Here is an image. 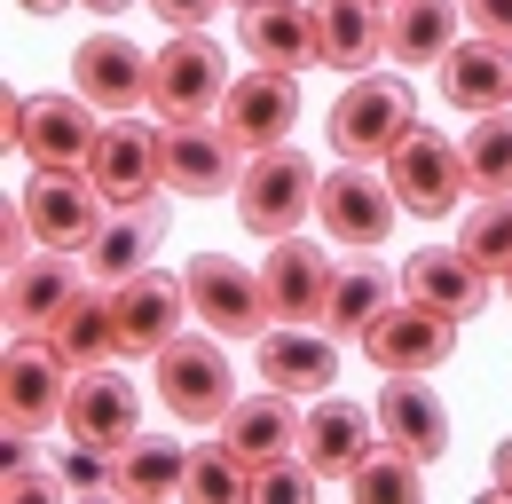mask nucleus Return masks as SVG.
Returning a JSON list of instances; mask_svg holds the SVG:
<instances>
[{
  "instance_id": "8",
  "label": "nucleus",
  "mask_w": 512,
  "mask_h": 504,
  "mask_svg": "<svg viewBox=\"0 0 512 504\" xmlns=\"http://www.w3.org/2000/svg\"><path fill=\"white\" fill-rule=\"evenodd\" d=\"M95 103L71 87V95H8V142L32 158V166H87L95 158Z\"/></svg>"
},
{
  "instance_id": "15",
  "label": "nucleus",
  "mask_w": 512,
  "mask_h": 504,
  "mask_svg": "<svg viewBox=\"0 0 512 504\" xmlns=\"http://www.w3.org/2000/svg\"><path fill=\"white\" fill-rule=\"evenodd\" d=\"M158 134H166V126H142L134 111H119V119L95 134V158H87V174H95V189H103L111 205H142V197H158V189H166Z\"/></svg>"
},
{
  "instance_id": "30",
  "label": "nucleus",
  "mask_w": 512,
  "mask_h": 504,
  "mask_svg": "<svg viewBox=\"0 0 512 504\" xmlns=\"http://www.w3.org/2000/svg\"><path fill=\"white\" fill-rule=\"evenodd\" d=\"M457 16L465 0H386V56L394 63H442L457 48Z\"/></svg>"
},
{
  "instance_id": "7",
  "label": "nucleus",
  "mask_w": 512,
  "mask_h": 504,
  "mask_svg": "<svg viewBox=\"0 0 512 504\" xmlns=\"http://www.w3.org/2000/svg\"><path fill=\"white\" fill-rule=\"evenodd\" d=\"M394 213H402V197H394V182H379L371 166H355V158H339L331 174H323L316 189V221L331 245L347 252H379L386 237H394Z\"/></svg>"
},
{
  "instance_id": "22",
  "label": "nucleus",
  "mask_w": 512,
  "mask_h": 504,
  "mask_svg": "<svg viewBox=\"0 0 512 504\" xmlns=\"http://www.w3.org/2000/svg\"><path fill=\"white\" fill-rule=\"evenodd\" d=\"M402 292L465 323V315H481V300H489V268H481L465 245H426V252L402 260Z\"/></svg>"
},
{
  "instance_id": "24",
  "label": "nucleus",
  "mask_w": 512,
  "mask_h": 504,
  "mask_svg": "<svg viewBox=\"0 0 512 504\" xmlns=\"http://www.w3.org/2000/svg\"><path fill=\"white\" fill-rule=\"evenodd\" d=\"M260 378L284 386V394H331L339 339H331V331H308V323H276V331H260Z\"/></svg>"
},
{
  "instance_id": "16",
  "label": "nucleus",
  "mask_w": 512,
  "mask_h": 504,
  "mask_svg": "<svg viewBox=\"0 0 512 504\" xmlns=\"http://www.w3.org/2000/svg\"><path fill=\"white\" fill-rule=\"evenodd\" d=\"M64 434H71V441H95V449H127V441L142 434V394H134V378L111 371V363L71 371Z\"/></svg>"
},
{
  "instance_id": "11",
  "label": "nucleus",
  "mask_w": 512,
  "mask_h": 504,
  "mask_svg": "<svg viewBox=\"0 0 512 504\" xmlns=\"http://www.w3.org/2000/svg\"><path fill=\"white\" fill-rule=\"evenodd\" d=\"M355 347H363L386 378H394V371H442L449 355H457V315H442V308H426V300L402 292Z\"/></svg>"
},
{
  "instance_id": "5",
  "label": "nucleus",
  "mask_w": 512,
  "mask_h": 504,
  "mask_svg": "<svg viewBox=\"0 0 512 504\" xmlns=\"http://www.w3.org/2000/svg\"><path fill=\"white\" fill-rule=\"evenodd\" d=\"M64 402H71V363L48 347V331L8 339V363H0V426H8V441H32L40 426H56Z\"/></svg>"
},
{
  "instance_id": "26",
  "label": "nucleus",
  "mask_w": 512,
  "mask_h": 504,
  "mask_svg": "<svg viewBox=\"0 0 512 504\" xmlns=\"http://www.w3.org/2000/svg\"><path fill=\"white\" fill-rule=\"evenodd\" d=\"M237 40L253 63H276V71H308L316 63V8L308 0H260V8H237Z\"/></svg>"
},
{
  "instance_id": "41",
  "label": "nucleus",
  "mask_w": 512,
  "mask_h": 504,
  "mask_svg": "<svg viewBox=\"0 0 512 504\" xmlns=\"http://www.w3.org/2000/svg\"><path fill=\"white\" fill-rule=\"evenodd\" d=\"M489 473H497V497H512V441H497V457H489Z\"/></svg>"
},
{
  "instance_id": "23",
  "label": "nucleus",
  "mask_w": 512,
  "mask_h": 504,
  "mask_svg": "<svg viewBox=\"0 0 512 504\" xmlns=\"http://www.w3.org/2000/svg\"><path fill=\"white\" fill-rule=\"evenodd\" d=\"M308 8H316V63L355 79L386 56V0H308Z\"/></svg>"
},
{
  "instance_id": "10",
  "label": "nucleus",
  "mask_w": 512,
  "mask_h": 504,
  "mask_svg": "<svg viewBox=\"0 0 512 504\" xmlns=\"http://www.w3.org/2000/svg\"><path fill=\"white\" fill-rule=\"evenodd\" d=\"M111 308H119V347L127 355H166L190 323V276H166V268H134L111 284Z\"/></svg>"
},
{
  "instance_id": "34",
  "label": "nucleus",
  "mask_w": 512,
  "mask_h": 504,
  "mask_svg": "<svg viewBox=\"0 0 512 504\" xmlns=\"http://www.w3.org/2000/svg\"><path fill=\"white\" fill-rule=\"evenodd\" d=\"M465 166H473V189H481V197H505V189H512V103L473 119V134H465Z\"/></svg>"
},
{
  "instance_id": "19",
  "label": "nucleus",
  "mask_w": 512,
  "mask_h": 504,
  "mask_svg": "<svg viewBox=\"0 0 512 504\" xmlns=\"http://www.w3.org/2000/svg\"><path fill=\"white\" fill-rule=\"evenodd\" d=\"M434 87H442L449 111H505L512 103V48L505 40H489V32H473V40H457L442 63H434Z\"/></svg>"
},
{
  "instance_id": "21",
  "label": "nucleus",
  "mask_w": 512,
  "mask_h": 504,
  "mask_svg": "<svg viewBox=\"0 0 512 504\" xmlns=\"http://www.w3.org/2000/svg\"><path fill=\"white\" fill-rule=\"evenodd\" d=\"M371 426H379V410H363V402H347V394H316V410H308V426H300V457L316 465L323 481H347V473L379 449Z\"/></svg>"
},
{
  "instance_id": "33",
  "label": "nucleus",
  "mask_w": 512,
  "mask_h": 504,
  "mask_svg": "<svg viewBox=\"0 0 512 504\" xmlns=\"http://www.w3.org/2000/svg\"><path fill=\"white\" fill-rule=\"evenodd\" d=\"M347 489H355L363 504H418V497H426V465H418L410 449L379 441V449H371V457L347 473Z\"/></svg>"
},
{
  "instance_id": "38",
  "label": "nucleus",
  "mask_w": 512,
  "mask_h": 504,
  "mask_svg": "<svg viewBox=\"0 0 512 504\" xmlns=\"http://www.w3.org/2000/svg\"><path fill=\"white\" fill-rule=\"evenodd\" d=\"M213 8H229V0H150V16H166L174 32H205Z\"/></svg>"
},
{
  "instance_id": "45",
  "label": "nucleus",
  "mask_w": 512,
  "mask_h": 504,
  "mask_svg": "<svg viewBox=\"0 0 512 504\" xmlns=\"http://www.w3.org/2000/svg\"><path fill=\"white\" fill-rule=\"evenodd\" d=\"M505 292H512V268H505Z\"/></svg>"
},
{
  "instance_id": "37",
  "label": "nucleus",
  "mask_w": 512,
  "mask_h": 504,
  "mask_svg": "<svg viewBox=\"0 0 512 504\" xmlns=\"http://www.w3.org/2000/svg\"><path fill=\"white\" fill-rule=\"evenodd\" d=\"M316 465L292 449V457H268V465H253V497H276V504H300V497H316Z\"/></svg>"
},
{
  "instance_id": "18",
  "label": "nucleus",
  "mask_w": 512,
  "mask_h": 504,
  "mask_svg": "<svg viewBox=\"0 0 512 504\" xmlns=\"http://www.w3.org/2000/svg\"><path fill=\"white\" fill-rule=\"evenodd\" d=\"M260 292H268V315H276V323H316L323 292H331V252L308 245L300 229H292V237H268Z\"/></svg>"
},
{
  "instance_id": "40",
  "label": "nucleus",
  "mask_w": 512,
  "mask_h": 504,
  "mask_svg": "<svg viewBox=\"0 0 512 504\" xmlns=\"http://www.w3.org/2000/svg\"><path fill=\"white\" fill-rule=\"evenodd\" d=\"M465 24H473V32H489V40H505V48H512V0H465Z\"/></svg>"
},
{
  "instance_id": "9",
  "label": "nucleus",
  "mask_w": 512,
  "mask_h": 504,
  "mask_svg": "<svg viewBox=\"0 0 512 504\" xmlns=\"http://www.w3.org/2000/svg\"><path fill=\"white\" fill-rule=\"evenodd\" d=\"M24 221H32V237L56 252H87L95 245V229L111 221V197L95 189L87 166H40L32 189H24Z\"/></svg>"
},
{
  "instance_id": "13",
  "label": "nucleus",
  "mask_w": 512,
  "mask_h": 504,
  "mask_svg": "<svg viewBox=\"0 0 512 504\" xmlns=\"http://www.w3.org/2000/svg\"><path fill=\"white\" fill-rule=\"evenodd\" d=\"M190 308H197V323L221 331V339H260V331H268L260 268L221 260V252H197V260H190Z\"/></svg>"
},
{
  "instance_id": "31",
  "label": "nucleus",
  "mask_w": 512,
  "mask_h": 504,
  "mask_svg": "<svg viewBox=\"0 0 512 504\" xmlns=\"http://www.w3.org/2000/svg\"><path fill=\"white\" fill-rule=\"evenodd\" d=\"M48 347L64 355L71 371H87V363H111V355H127L119 347V308H111V292H71V308L48 323Z\"/></svg>"
},
{
  "instance_id": "2",
  "label": "nucleus",
  "mask_w": 512,
  "mask_h": 504,
  "mask_svg": "<svg viewBox=\"0 0 512 504\" xmlns=\"http://www.w3.org/2000/svg\"><path fill=\"white\" fill-rule=\"evenodd\" d=\"M316 158L308 150H292V142H276V150H253L245 158V174H237V221L253 229V237H292L308 213H316Z\"/></svg>"
},
{
  "instance_id": "29",
  "label": "nucleus",
  "mask_w": 512,
  "mask_h": 504,
  "mask_svg": "<svg viewBox=\"0 0 512 504\" xmlns=\"http://www.w3.org/2000/svg\"><path fill=\"white\" fill-rule=\"evenodd\" d=\"M386 308H394V276L363 252V260H339V268H331V292H323V315H316V323L331 331V339H363Z\"/></svg>"
},
{
  "instance_id": "25",
  "label": "nucleus",
  "mask_w": 512,
  "mask_h": 504,
  "mask_svg": "<svg viewBox=\"0 0 512 504\" xmlns=\"http://www.w3.org/2000/svg\"><path fill=\"white\" fill-rule=\"evenodd\" d=\"M300 394H284V386H260V394H237V410L221 418V441L245 457V465H268V457H292L300 449V410H292Z\"/></svg>"
},
{
  "instance_id": "12",
  "label": "nucleus",
  "mask_w": 512,
  "mask_h": 504,
  "mask_svg": "<svg viewBox=\"0 0 512 504\" xmlns=\"http://www.w3.org/2000/svg\"><path fill=\"white\" fill-rule=\"evenodd\" d=\"M221 126L237 134L245 158H253V150H276V142L300 126V71H276V63L237 71L229 95H221Z\"/></svg>"
},
{
  "instance_id": "3",
  "label": "nucleus",
  "mask_w": 512,
  "mask_h": 504,
  "mask_svg": "<svg viewBox=\"0 0 512 504\" xmlns=\"http://www.w3.org/2000/svg\"><path fill=\"white\" fill-rule=\"evenodd\" d=\"M386 182H394V197H402L410 221H449L457 197L473 189L465 142H449V134H434V126H410V134L394 142V158H386Z\"/></svg>"
},
{
  "instance_id": "36",
  "label": "nucleus",
  "mask_w": 512,
  "mask_h": 504,
  "mask_svg": "<svg viewBox=\"0 0 512 504\" xmlns=\"http://www.w3.org/2000/svg\"><path fill=\"white\" fill-rule=\"evenodd\" d=\"M457 245L473 252V260H481L489 276H505V268H512V189H505V197H481V205L465 213Z\"/></svg>"
},
{
  "instance_id": "27",
  "label": "nucleus",
  "mask_w": 512,
  "mask_h": 504,
  "mask_svg": "<svg viewBox=\"0 0 512 504\" xmlns=\"http://www.w3.org/2000/svg\"><path fill=\"white\" fill-rule=\"evenodd\" d=\"M158 237H166V197H142V205H111V221L95 229V245L79 252V260H87V276L119 284V276H134V268H150Z\"/></svg>"
},
{
  "instance_id": "32",
  "label": "nucleus",
  "mask_w": 512,
  "mask_h": 504,
  "mask_svg": "<svg viewBox=\"0 0 512 504\" xmlns=\"http://www.w3.org/2000/svg\"><path fill=\"white\" fill-rule=\"evenodd\" d=\"M182 481H190V449H182V441L134 434L127 449H119V481H111V497H127V504H166V497H182Z\"/></svg>"
},
{
  "instance_id": "6",
  "label": "nucleus",
  "mask_w": 512,
  "mask_h": 504,
  "mask_svg": "<svg viewBox=\"0 0 512 504\" xmlns=\"http://www.w3.org/2000/svg\"><path fill=\"white\" fill-rule=\"evenodd\" d=\"M229 79H237V71L213 48V32H174V40L150 56V111H158V119H221Z\"/></svg>"
},
{
  "instance_id": "17",
  "label": "nucleus",
  "mask_w": 512,
  "mask_h": 504,
  "mask_svg": "<svg viewBox=\"0 0 512 504\" xmlns=\"http://www.w3.org/2000/svg\"><path fill=\"white\" fill-rule=\"evenodd\" d=\"M71 87L95 103V111H142L150 103V56L134 48L127 32H95V40H79V56H71Z\"/></svg>"
},
{
  "instance_id": "35",
  "label": "nucleus",
  "mask_w": 512,
  "mask_h": 504,
  "mask_svg": "<svg viewBox=\"0 0 512 504\" xmlns=\"http://www.w3.org/2000/svg\"><path fill=\"white\" fill-rule=\"evenodd\" d=\"M182 497H197V504H245V497H253V465H245L229 441H213V449H197V457H190Z\"/></svg>"
},
{
  "instance_id": "43",
  "label": "nucleus",
  "mask_w": 512,
  "mask_h": 504,
  "mask_svg": "<svg viewBox=\"0 0 512 504\" xmlns=\"http://www.w3.org/2000/svg\"><path fill=\"white\" fill-rule=\"evenodd\" d=\"M79 8H95V16H119V8H134V0H79Z\"/></svg>"
},
{
  "instance_id": "44",
  "label": "nucleus",
  "mask_w": 512,
  "mask_h": 504,
  "mask_svg": "<svg viewBox=\"0 0 512 504\" xmlns=\"http://www.w3.org/2000/svg\"><path fill=\"white\" fill-rule=\"evenodd\" d=\"M229 8H260V0H229Z\"/></svg>"
},
{
  "instance_id": "28",
  "label": "nucleus",
  "mask_w": 512,
  "mask_h": 504,
  "mask_svg": "<svg viewBox=\"0 0 512 504\" xmlns=\"http://www.w3.org/2000/svg\"><path fill=\"white\" fill-rule=\"evenodd\" d=\"M71 292H79V260L71 252H24L16 268H8V323L16 331H48L56 315L71 308Z\"/></svg>"
},
{
  "instance_id": "4",
  "label": "nucleus",
  "mask_w": 512,
  "mask_h": 504,
  "mask_svg": "<svg viewBox=\"0 0 512 504\" xmlns=\"http://www.w3.org/2000/svg\"><path fill=\"white\" fill-rule=\"evenodd\" d=\"M158 363V402L182 418V426H221L229 410H237V371H229V355H221V331L205 339V331H182L166 355H150Z\"/></svg>"
},
{
  "instance_id": "1",
  "label": "nucleus",
  "mask_w": 512,
  "mask_h": 504,
  "mask_svg": "<svg viewBox=\"0 0 512 504\" xmlns=\"http://www.w3.org/2000/svg\"><path fill=\"white\" fill-rule=\"evenodd\" d=\"M418 126V95L402 71H355L347 95L331 103V150L371 166V158H394V142Z\"/></svg>"
},
{
  "instance_id": "42",
  "label": "nucleus",
  "mask_w": 512,
  "mask_h": 504,
  "mask_svg": "<svg viewBox=\"0 0 512 504\" xmlns=\"http://www.w3.org/2000/svg\"><path fill=\"white\" fill-rule=\"evenodd\" d=\"M24 16H56V8H71V0H16Z\"/></svg>"
},
{
  "instance_id": "39",
  "label": "nucleus",
  "mask_w": 512,
  "mask_h": 504,
  "mask_svg": "<svg viewBox=\"0 0 512 504\" xmlns=\"http://www.w3.org/2000/svg\"><path fill=\"white\" fill-rule=\"evenodd\" d=\"M64 489V481H48V473H32L24 457H8V504H48Z\"/></svg>"
},
{
  "instance_id": "14",
  "label": "nucleus",
  "mask_w": 512,
  "mask_h": 504,
  "mask_svg": "<svg viewBox=\"0 0 512 504\" xmlns=\"http://www.w3.org/2000/svg\"><path fill=\"white\" fill-rule=\"evenodd\" d=\"M158 158H166V189H182V197H221V189H237V134L221 119H166L158 134Z\"/></svg>"
},
{
  "instance_id": "20",
  "label": "nucleus",
  "mask_w": 512,
  "mask_h": 504,
  "mask_svg": "<svg viewBox=\"0 0 512 504\" xmlns=\"http://www.w3.org/2000/svg\"><path fill=\"white\" fill-rule=\"evenodd\" d=\"M379 441L410 449L418 465H434L449 449V410H442V394L426 386V371H394L379 386Z\"/></svg>"
}]
</instances>
